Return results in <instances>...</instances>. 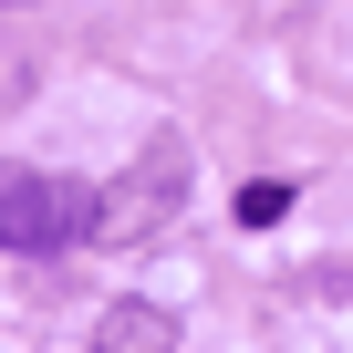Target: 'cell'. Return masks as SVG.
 Segmentation results:
<instances>
[{
	"instance_id": "cell-4",
	"label": "cell",
	"mask_w": 353,
	"mask_h": 353,
	"mask_svg": "<svg viewBox=\"0 0 353 353\" xmlns=\"http://www.w3.org/2000/svg\"><path fill=\"white\" fill-rule=\"evenodd\" d=\"M270 219H291V176H250L239 188V229H270Z\"/></svg>"
},
{
	"instance_id": "cell-1",
	"label": "cell",
	"mask_w": 353,
	"mask_h": 353,
	"mask_svg": "<svg viewBox=\"0 0 353 353\" xmlns=\"http://www.w3.org/2000/svg\"><path fill=\"white\" fill-rule=\"evenodd\" d=\"M94 219H104V188H83L63 166H11L0 156V250L52 260V250H83Z\"/></svg>"
},
{
	"instance_id": "cell-3",
	"label": "cell",
	"mask_w": 353,
	"mask_h": 353,
	"mask_svg": "<svg viewBox=\"0 0 353 353\" xmlns=\"http://www.w3.org/2000/svg\"><path fill=\"white\" fill-rule=\"evenodd\" d=\"M94 353H176V322H166L156 301H114V312L94 322Z\"/></svg>"
},
{
	"instance_id": "cell-5",
	"label": "cell",
	"mask_w": 353,
	"mask_h": 353,
	"mask_svg": "<svg viewBox=\"0 0 353 353\" xmlns=\"http://www.w3.org/2000/svg\"><path fill=\"white\" fill-rule=\"evenodd\" d=\"M0 11H21V0H0Z\"/></svg>"
},
{
	"instance_id": "cell-2",
	"label": "cell",
	"mask_w": 353,
	"mask_h": 353,
	"mask_svg": "<svg viewBox=\"0 0 353 353\" xmlns=\"http://www.w3.org/2000/svg\"><path fill=\"white\" fill-rule=\"evenodd\" d=\"M176 198H188V145L176 135H156L114 188H104V219H94V239H114V250H135V239H156L166 219H176Z\"/></svg>"
}]
</instances>
